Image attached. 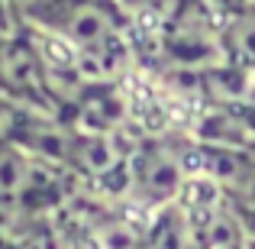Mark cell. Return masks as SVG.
<instances>
[{
  "label": "cell",
  "mask_w": 255,
  "mask_h": 249,
  "mask_svg": "<svg viewBox=\"0 0 255 249\" xmlns=\"http://www.w3.org/2000/svg\"><path fill=\"white\" fill-rule=\"evenodd\" d=\"M132 188L149 204H168L187 188L184 156L168 152L165 146H149V149L136 152L132 156Z\"/></svg>",
  "instance_id": "6da1fadb"
},
{
  "label": "cell",
  "mask_w": 255,
  "mask_h": 249,
  "mask_svg": "<svg viewBox=\"0 0 255 249\" xmlns=\"http://www.w3.org/2000/svg\"><path fill=\"white\" fill-rule=\"evenodd\" d=\"M71 168H78L87 178H110L113 172H123V152L117 146V133H78Z\"/></svg>",
  "instance_id": "7a4b0ae2"
},
{
  "label": "cell",
  "mask_w": 255,
  "mask_h": 249,
  "mask_svg": "<svg viewBox=\"0 0 255 249\" xmlns=\"http://www.w3.org/2000/svg\"><path fill=\"white\" fill-rule=\"evenodd\" d=\"M223 42H226V52H230L233 65L255 68V3L233 13L230 26L223 32Z\"/></svg>",
  "instance_id": "3957f363"
},
{
  "label": "cell",
  "mask_w": 255,
  "mask_h": 249,
  "mask_svg": "<svg viewBox=\"0 0 255 249\" xmlns=\"http://www.w3.org/2000/svg\"><path fill=\"white\" fill-rule=\"evenodd\" d=\"M91 243H94V249H145L142 233L129 220H120V217L97 220L91 230Z\"/></svg>",
  "instance_id": "277c9868"
},
{
  "label": "cell",
  "mask_w": 255,
  "mask_h": 249,
  "mask_svg": "<svg viewBox=\"0 0 255 249\" xmlns=\"http://www.w3.org/2000/svg\"><path fill=\"white\" fill-rule=\"evenodd\" d=\"M52 0H6V13L16 19H29L32 13H39L42 6H49Z\"/></svg>",
  "instance_id": "5b68a950"
},
{
  "label": "cell",
  "mask_w": 255,
  "mask_h": 249,
  "mask_svg": "<svg viewBox=\"0 0 255 249\" xmlns=\"http://www.w3.org/2000/svg\"><path fill=\"white\" fill-rule=\"evenodd\" d=\"M213 3H220V6H226V10L236 13V10H243V6H249L252 0H213Z\"/></svg>",
  "instance_id": "8992f818"
},
{
  "label": "cell",
  "mask_w": 255,
  "mask_h": 249,
  "mask_svg": "<svg viewBox=\"0 0 255 249\" xmlns=\"http://www.w3.org/2000/svg\"><path fill=\"white\" fill-rule=\"evenodd\" d=\"M243 249H255V243H246V246H243Z\"/></svg>",
  "instance_id": "52a82bcc"
}]
</instances>
